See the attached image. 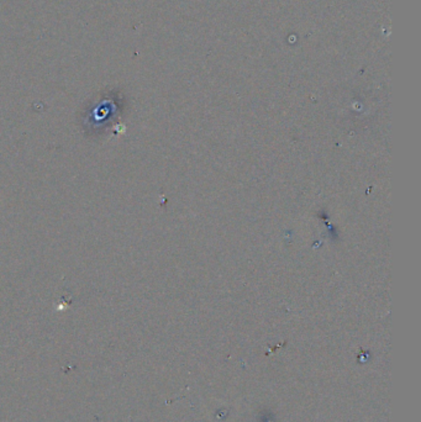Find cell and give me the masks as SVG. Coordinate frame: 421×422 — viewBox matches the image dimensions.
I'll use <instances>...</instances> for the list:
<instances>
[{"mask_svg":"<svg viewBox=\"0 0 421 422\" xmlns=\"http://www.w3.org/2000/svg\"><path fill=\"white\" fill-rule=\"evenodd\" d=\"M115 104L98 102L97 105L88 109L82 117V130L89 137H100L115 125Z\"/></svg>","mask_w":421,"mask_h":422,"instance_id":"obj_1","label":"cell"}]
</instances>
